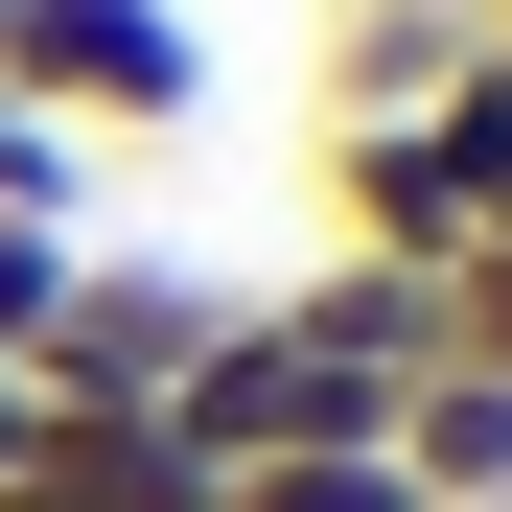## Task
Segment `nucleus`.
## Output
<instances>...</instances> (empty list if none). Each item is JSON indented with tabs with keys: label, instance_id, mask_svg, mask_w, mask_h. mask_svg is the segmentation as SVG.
Masks as SVG:
<instances>
[{
	"label": "nucleus",
	"instance_id": "9d476101",
	"mask_svg": "<svg viewBox=\"0 0 512 512\" xmlns=\"http://www.w3.org/2000/svg\"><path fill=\"white\" fill-rule=\"evenodd\" d=\"M24 419H47V396H24V373H0V466H24Z\"/></svg>",
	"mask_w": 512,
	"mask_h": 512
},
{
	"label": "nucleus",
	"instance_id": "9b49d317",
	"mask_svg": "<svg viewBox=\"0 0 512 512\" xmlns=\"http://www.w3.org/2000/svg\"><path fill=\"white\" fill-rule=\"evenodd\" d=\"M489 24H512V0H489Z\"/></svg>",
	"mask_w": 512,
	"mask_h": 512
},
{
	"label": "nucleus",
	"instance_id": "1a4fd4ad",
	"mask_svg": "<svg viewBox=\"0 0 512 512\" xmlns=\"http://www.w3.org/2000/svg\"><path fill=\"white\" fill-rule=\"evenodd\" d=\"M70 256H94V233H24V210H0V373L47 350V303H70Z\"/></svg>",
	"mask_w": 512,
	"mask_h": 512
},
{
	"label": "nucleus",
	"instance_id": "39448f33",
	"mask_svg": "<svg viewBox=\"0 0 512 512\" xmlns=\"http://www.w3.org/2000/svg\"><path fill=\"white\" fill-rule=\"evenodd\" d=\"M280 326L326 373H373V396H419L443 373V280H396V256H326V280H280Z\"/></svg>",
	"mask_w": 512,
	"mask_h": 512
},
{
	"label": "nucleus",
	"instance_id": "423d86ee",
	"mask_svg": "<svg viewBox=\"0 0 512 512\" xmlns=\"http://www.w3.org/2000/svg\"><path fill=\"white\" fill-rule=\"evenodd\" d=\"M0 489H24V512H210V466L163 443V419H24Z\"/></svg>",
	"mask_w": 512,
	"mask_h": 512
},
{
	"label": "nucleus",
	"instance_id": "6e6552de",
	"mask_svg": "<svg viewBox=\"0 0 512 512\" xmlns=\"http://www.w3.org/2000/svg\"><path fill=\"white\" fill-rule=\"evenodd\" d=\"M210 512H419V489H396V443H326V466H233Z\"/></svg>",
	"mask_w": 512,
	"mask_h": 512
},
{
	"label": "nucleus",
	"instance_id": "20e7f679",
	"mask_svg": "<svg viewBox=\"0 0 512 512\" xmlns=\"http://www.w3.org/2000/svg\"><path fill=\"white\" fill-rule=\"evenodd\" d=\"M466 0H326V117H443L466 94Z\"/></svg>",
	"mask_w": 512,
	"mask_h": 512
},
{
	"label": "nucleus",
	"instance_id": "7ed1b4c3",
	"mask_svg": "<svg viewBox=\"0 0 512 512\" xmlns=\"http://www.w3.org/2000/svg\"><path fill=\"white\" fill-rule=\"evenodd\" d=\"M326 256H396V280H443V256H466V163H443V117H326Z\"/></svg>",
	"mask_w": 512,
	"mask_h": 512
},
{
	"label": "nucleus",
	"instance_id": "f257e3e1",
	"mask_svg": "<svg viewBox=\"0 0 512 512\" xmlns=\"http://www.w3.org/2000/svg\"><path fill=\"white\" fill-rule=\"evenodd\" d=\"M0 94L70 140H187L210 117V24L187 0H0Z\"/></svg>",
	"mask_w": 512,
	"mask_h": 512
},
{
	"label": "nucleus",
	"instance_id": "f8f14e48",
	"mask_svg": "<svg viewBox=\"0 0 512 512\" xmlns=\"http://www.w3.org/2000/svg\"><path fill=\"white\" fill-rule=\"evenodd\" d=\"M466 24H489V0H466Z\"/></svg>",
	"mask_w": 512,
	"mask_h": 512
},
{
	"label": "nucleus",
	"instance_id": "0eeeda50",
	"mask_svg": "<svg viewBox=\"0 0 512 512\" xmlns=\"http://www.w3.org/2000/svg\"><path fill=\"white\" fill-rule=\"evenodd\" d=\"M396 489H419V512H512V373H466V350L419 373V396H396Z\"/></svg>",
	"mask_w": 512,
	"mask_h": 512
},
{
	"label": "nucleus",
	"instance_id": "f03ea898",
	"mask_svg": "<svg viewBox=\"0 0 512 512\" xmlns=\"http://www.w3.org/2000/svg\"><path fill=\"white\" fill-rule=\"evenodd\" d=\"M233 303H256V280H210V256H70L24 396H47V419H163V396H187V350H210Z\"/></svg>",
	"mask_w": 512,
	"mask_h": 512
}]
</instances>
